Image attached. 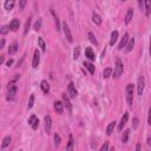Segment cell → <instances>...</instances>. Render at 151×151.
I'll return each mask as SVG.
<instances>
[{
	"label": "cell",
	"instance_id": "obj_1",
	"mask_svg": "<svg viewBox=\"0 0 151 151\" xmlns=\"http://www.w3.org/2000/svg\"><path fill=\"white\" fill-rule=\"evenodd\" d=\"M123 72H124V65H123V61H122L119 58H117V59H116L114 70H113V78H114V79L119 78V77L123 74Z\"/></svg>",
	"mask_w": 151,
	"mask_h": 151
},
{
	"label": "cell",
	"instance_id": "obj_2",
	"mask_svg": "<svg viewBox=\"0 0 151 151\" xmlns=\"http://www.w3.org/2000/svg\"><path fill=\"white\" fill-rule=\"evenodd\" d=\"M125 91H126V100H127V104H129V106H132V104H133V91H134V85H133V84H127Z\"/></svg>",
	"mask_w": 151,
	"mask_h": 151
},
{
	"label": "cell",
	"instance_id": "obj_3",
	"mask_svg": "<svg viewBox=\"0 0 151 151\" xmlns=\"http://www.w3.org/2000/svg\"><path fill=\"white\" fill-rule=\"evenodd\" d=\"M17 92H18V86L15 85V81L13 80V81H11V83H8V99H13L14 97H15V94H17Z\"/></svg>",
	"mask_w": 151,
	"mask_h": 151
},
{
	"label": "cell",
	"instance_id": "obj_4",
	"mask_svg": "<svg viewBox=\"0 0 151 151\" xmlns=\"http://www.w3.org/2000/svg\"><path fill=\"white\" fill-rule=\"evenodd\" d=\"M144 87H145V79L143 76H139L137 79V93L138 96H142L144 92Z\"/></svg>",
	"mask_w": 151,
	"mask_h": 151
},
{
	"label": "cell",
	"instance_id": "obj_5",
	"mask_svg": "<svg viewBox=\"0 0 151 151\" xmlns=\"http://www.w3.org/2000/svg\"><path fill=\"white\" fill-rule=\"evenodd\" d=\"M63 31H64V34H65V37H66V39H67V41L68 42H73V38H72V33H71V29H70V26L66 24V21L63 24Z\"/></svg>",
	"mask_w": 151,
	"mask_h": 151
},
{
	"label": "cell",
	"instance_id": "obj_6",
	"mask_svg": "<svg viewBox=\"0 0 151 151\" xmlns=\"http://www.w3.org/2000/svg\"><path fill=\"white\" fill-rule=\"evenodd\" d=\"M67 93H68V97L70 98H76L78 96V92L76 90V86H74V84L72 81H70V84L67 86Z\"/></svg>",
	"mask_w": 151,
	"mask_h": 151
},
{
	"label": "cell",
	"instance_id": "obj_7",
	"mask_svg": "<svg viewBox=\"0 0 151 151\" xmlns=\"http://www.w3.org/2000/svg\"><path fill=\"white\" fill-rule=\"evenodd\" d=\"M85 57L90 61H94L96 60V54H94V51L92 50V47H86L85 48Z\"/></svg>",
	"mask_w": 151,
	"mask_h": 151
},
{
	"label": "cell",
	"instance_id": "obj_8",
	"mask_svg": "<svg viewBox=\"0 0 151 151\" xmlns=\"http://www.w3.org/2000/svg\"><path fill=\"white\" fill-rule=\"evenodd\" d=\"M39 63H40V53L38 50L34 51V54H33V60H32V67L33 68H37L39 66Z\"/></svg>",
	"mask_w": 151,
	"mask_h": 151
},
{
	"label": "cell",
	"instance_id": "obj_9",
	"mask_svg": "<svg viewBox=\"0 0 151 151\" xmlns=\"http://www.w3.org/2000/svg\"><path fill=\"white\" fill-rule=\"evenodd\" d=\"M129 40H130V37H129V33H125L124 34V37L122 38V40H120V42H119V45H118V50L119 51H122L124 47H126V45H127V42H129Z\"/></svg>",
	"mask_w": 151,
	"mask_h": 151
},
{
	"label": "cell",
	"instance_id": "obj_10",
	"mask_svg": "<svg viewBox=\"0 0 151 151\" xmlns=\"http://www.w3.org/2000/svg\"><path fill=\"white\" fill-rule=\"evenodd\" d=\"M127 119H129V112H125L124 114H123V117H122V119H120V122H119V124H118V131H122L123 130V127L126 125V123H127Z\"/></svg>",
	"mask_w": 151,
	"mask_h": 151
},
{
	"label": "cell",
	"instance_id": "obj_11",
	"mask_svg": "<svg viewBox=\"0 0 151 151\" xmlns=\"http://www.w3.org/2000/svg\"><path fill=\"white\" fill-rule=\"evenodd\" d=\"M63 101H64V105H65V107L67 109V111H68L70 113H72V104H71V101H70V97L66 96V93L63 94Z\"/></svg>",
	"mask_w": 151,
	"mask_h": 151
},
{
	"label": "cell",
	"instance_id": "obj_12",
	"mask_svg": "<svg viewBox=\"0 0 151 151\" xmlns=\"http://www.w3.org/2000/svg\"><path fill=\"white\" fill-rule=\"evenodd\" d=\"M64 101H60V100H57V101H54V110H55V112L58 113V114H63V112H64Z\"/></svg>",
	"mask_w": 151,
	"mask_h": 151
},
{
	"label": "cell",
	"instance_id": "obj_13",
	"mask_svg": "<svg viewBox=\"0 0 151 151\" xmlns=\"http://www.w3.org/2000/svg\"><path fill=\"white\" fill-rule=\"evenodd\" d=\"M51 129H52V119L50 116H45V131L47 134L51 133Z\"/></svg>",
	"mask_w": 151,
	"mask_h": 151
},
{
	"label": "cell",
	"instance_id": "obj_14",
	"mask_svg": "<svg viewBox=\"0 0 151 151\" xmlns=\"http://www.w3.org/2000/svg\"><path fill=\"white\" fill-rule=\"evenodd\" d=\"M8 26H9V29H11V31H13V32L18 31V28H19V26H20L19 19H12V21L9 22Z\"/></svg>",
	"mask_w": 151,
	"mask_h": 151
},
{
	"label": "cell",
	"instance_id": "obj_15",
	"mask_svg": "<svg viewBox=\"0 0 151 151\" xmlns=\"http://www.w3.org/2000/svg\"><path fill=\"white\" fill-rule=\"evenodd\" d=\"M14 5H15V0H6L4 2V8L6 11H12L14 8Z\"/></svg>",
	"mask_w": 151,
	"mask_h": 151
},
{
	"label": "cell",
	"instance_id": "obj_16",
	"mask_svg": "<svg viewBox=\"0 0 151 151\" xmlns=\"http://www.w3.org/2000/svg\"><path fill=\"white\" fill-rule=\"evenodd\" d=\"M132 18H133V9H132V7H130L127 9V12H126V15H125V24L129 25L131 22Z\"/></svg>",
	"mask_w": 151,
	"mask_h": 151
},
{
	"label": "cell",
	"instance_id": "obj_17",
	"mask_svg": "<svg viewBox=\"0 0 151 151\" xmlns=\"http://www.w3.org/2000/svg\"><path fill=\"white\" fill-rule=\"evenodd\" d=\"M118 35H119L118 31H112V32H111V38H110V42H109L110 46H113V45L116 44V41H117V39H118Z\"/></svg>",
	"mask_w": 151,
	"mask_h": 151
},
{
	"label": "cell",
	"instance_id": "obj_18",
	"mask_svg": "<svg viewBox=\"0 0 151 151\" xmlns=\"http://www.w3.org/2000/svg\"><path fill=\"white\" fill-rule=\"evenodd\" d=\"M40 87H41V90H42V92L45 93V94H47L48 92H50V84H48V81L47 80H41V83H40Z\"/></svg>",
	"mask_w": 151,
	"mask_h": 151
},
{
	"label": "cell",
	"instance_id": "obj_19",
	"mask_svg": "<svg viewBox=\"0 0 151 151\" xmlns=\"http://www.w3.org/2000/svg\"><path fill=\"white\" fill-rule=\"evenodd\" d=\"M144 9H145V15L149 17L151 14V0H144Z\"/></svg>",
	"mask_w": 151,
	"mask_h": 151
},
{
	"label": "cell",
	"instance_id": "obj_20",
	"mask_svg": "<svg viewBox=\"0 0 151 151\" xmlns=\"http://www.w3.org/2000/svg\"><path fill=\"white\" fill-rule=\"evenodd\" d=\"M116 120H113V122H111L109 125H107V127H106V134L107 136H111L112 134V132H113V130H114V127H116Z\"/></svg>",
	"mask_w": 151,
	"mask_h": 151
},
{
	"label": "cell",
	"instance_id": "obj_21",
	"mask_svg": "<svg viewBox=\"0 0 151 151\" xmlns=\"http://www.w3.org/2000/svg\"><path fill=\"white\" fill-rule=\"evenodd\" d=\"M84 66H85V68L90 72V74H93V73H94V65H93L92 63H90V61H84Z\"/></svg>",
	"mask_w": 151,
	"mask_h": 151
},
{
	"label": "cell",
	"instance_id": "obj_22",
	"mask_svg": "<svg viewBox=\"0 0 151 151\" xmlns=\"http://www.w3.org/2000/svg\"><path fill=\"white\" fill-rule=\"evenodd\" d=\"M17 51H18V42L14 41V42H12V44L9 45V47H8V54H14Z\"/></svg>",
	"mask_w": 151,
	"mask_h": 151
},
{
	"label": "cell",
	"instance_id": "obj_23",
	"mask_svg": "<svg viewBox=\"0 0 151 151\" xmlns=\"http://www.w3.org/2000/svg\"><path fill=\"white\" fill-rule=\"evenodd\" d=\"M92 21H93L96 25H100V24H101V18H100V15H99L98 13L93 12V14H92Z\"/></svg>",
	"mask_w": 151,
	"mask_h": 151
},
{
	"label": "cell",
	"instance_id": "obj_24",
	"mask_svg": "<svg viewBox=\"0 0 151 151\" xmlns=\"http://www.w3.org/2000/svg\"><path fill=\"white\" fill-rule=\"evenodd\" d=\"M38 45H39V47L42 52L46 51V44H45V40H44L42 37H38Z\"/></svg>",
	"mask_w": 151,
	"mask_h": 151
},
{
	"label": "cell",
	"instance_id": "obj_25",
	"mask_svg": "<svg viewBox=\"0 0 151 151\" xmlns=\"http://www.w3.org/2000/svg\"><path fill=\"white\" fill-rule=\"evenodd\" d=\"M11 140H12L11 136H6V137L2 139V143H1V149L4 150L5 147H7V146L9 145V143H11Z\"/></svg>",
	"mask_w": 151,
	"mask_h": 151
},
{
	"label": "cell",
	"instance_id": "obj_26",
	"mask_svg": "<svg viewBox=\"0 0 151 151\" xmlns=\"http://www.w3.org/2000/svg\"><path fill=\"white\" fill-rule=\"evenodd\" d=\"M73 147H74V138H73V134H70L68 136V144H67L66 149L71 151V150H73Z\"/></svg>",
	"mask_w": 151,
	"mask_h": 151
},
{
	"label": "cell",
	"instance_id": "obj_27",
	"mask_svg": "<svg viewBox=\"0 0 151 151\" xmlns=\"http://www.w3.org/2000/svg\"><path fill=\"white\" fill-rule=\"evenodd\" d=\"M134 38H130V40H129V42H127V45H126V47H125V51L126 52H130V51H132V48H133V46H134Z\"/></svg>",
	"mask_w": 151,
	"mask_h": 151
},
{
	"label": "cell",
	"instance_id": "obj_28",
	"mask_svg": "<svg viewBox=\"0 0 151 151\" xmlns=\"http://www.w3.org/2000/svg\"><path fill=\"white\" fill-rule=\"evenodd\" d=\"M87 38H88V40H90L94 46H98V41H97V39H96V37H94V34H93L92 32H88V33H87Z\"/></svg>",
	"mask_w": 151,
	"mask_h": 151
},
{
	"label": "cell",
	"instance_id": "obj_29",
	"mask_svg": "<svg viewBox=\"0 0 151 151\" xmlns=\"http://www.w3.org/2000/svg\"><path fill=\"white\" fill-rule=\"evenodd\" d=\"M79 55H80V46H76L74 50H73V59L74 60H78L79 59Z\"/></svg>",
	"mask_w": 151,
	"mask_h": 151
},
{
	"label": "cell",
	"instance_id": "obj_30",
	"mask_svg": "<svg viewBox=\"0 0 151 151\" xmlns=\"http://www.w3.org/2000/svg\"><path fill=\"white\" fill-rule=\"evenodd\" d=\"M51 13H52V15H53V18H54V22H55V28H57V31H60L61 28H60V22H59L58 17L55 15V13H54L53 11H51Z\"/></svg>",
	"mask_w": 151,
	"mask_h": 151
},
{
	"label": "cell",
	"instance_id": "obj_31",
	"mask_svg": "<svg viewBox=\"0 0 151 151\" xmlns=\"http://www.w3.org/2000/svg\"><path fill=\"white\" fill-rule=\"evenodd\" d=\"M129 134H130V129H127V130H125L124 132H123V137H122V142L125 144V143H127V139H129Z\"/></svg>",
	"mask_w": 151,
	"mask_h": 151
},
{
	"label": "cell",
	"instance_id": "obj_32",
	"mask_svg": "<svg viewBox=\"0 0 151 151\" xmlns=\"http://www.w3.org/2000/svg\"><path fill=\"white\" fill-rule=\"evenodd\" d=\"M41 25H42V20H41V19H38V20L34 22V25H33V29H34V31H39V29L41 28Z\"/></svg>",
	"mask_w": 151,
	"mask_h": 151
},
{
	"label": "cell",
	"instance_id": "obj_33",
	"mask_svg": "<svg viewBox=\"0 0 151 151\" xmlns=\"http://www.w3.org/2000/svg\"><path fill=\"white\" fill-rule=\"evenodd\" d=\"M111 74H112V68H111V67H106V68L103 71V77H104L105 79L109 78Z\"/></svg>",
	"mask_w": 151,
	"mask_h": 151
},
{
	"label": "cell",
	"instance_id": "obj_34",
	"mask_svg": "<svg viewBox=\"0 0 151 151\" xmlns=\"http://www.w3.org/2000/svg\"><path fill=\"white\" fill-rule=\"evenodd\" d=\"M29 26H31V17L26 20V24H25V28H24V35H26L28 33V29H29Z\"/></svg>",
	"mask_w": 151,
	"mask_h": 151
},
{
	"label": "cell",
	"instance_id": "obj_35",
	"mask_svg": "<svg viewBox=\"0 0 151 151\" xmlns=\"http://www.w3.org/2000/svg\"><path fill=\"white\" fill-rule=\"evenodd\" d=\"M34 105V94H31L29 96V99H28V104H27V110H31Z\"/></svg>",
	"mask_w": 151,
	"mask_h": 151
},
{
	"label": "cell",
	"instance_id": "obj_36",
	"mask_svg": "<svg viewBox=\"0 0 151 151\" xmlns=\"http://www.w3.org/2000/svg\"><path fill=\"white\" fill-rule=\"evenodd\" d=\"M54 144H55V146H59V144H60V142H61V138H60V136L58 134V133H54Z\"/></svg>",
	"mask_w": 151,
	"mask_h": 151
},
{
	"label": "cell",
	"instance_id": "obj_37",
	"mask_svg": "<svg viewBox=\"0 0 151 151\" xmlns=\"http://www.w3.org/2000/svg\"><path fill=\"white\" fill-rule=\"evenodd\" d=\"M9 32V26H2L1 28H0V33L4 35V34H6V33H8Z\"/></svg>",
	"mask_w": 151,
	"mask_h": 151
},
{
	"label": "cell",
	"instance_id": "obj_38",
	"mask_svg": "<svg viewBox=\"0 0 151 151\" xmlns=\"http://www.w3.org/2000/svg\"><path fill=\"white\" fill-rule=\"evenodd\" d=\"M139 125V119L138 118H133L132 119V129H137Z\"/></svg>",
	"mask_w": 151,
	"mask_h": 151
},
{
	"label": "cell",
	"instance_id": "obj_39",
	"mask_svg": "<svg viewBox=\"0 0 151 151\" xmlns=\"http://www.w3.org/2000/svg\"><path fill=\"white\" fill-rule=\"evenodd\" d=\"M37 119H38V117H37L35 114H32V116L28 118V124H29V125H32V124H33V123H34Z\"/></svg>",
	"mask_w": 151,
	"mask_h": 151
},
{
	"label": "cell",
	"instance_id": "obj_40",
	"mask_svg": "<svg viewBox=\"0 0 151 151\" xmlns=\"http://www.w3.org/2000/svg\"><path fill=\"white\" fill-rule=\"evenodd\" d=\"M100 151H104V150H110V147H109V142H105L101 146H100V149H99Z\"/></svg>",
	"mask_w": 151,
	"mask_h": 151
},
{
	"label": "cell",
	"instance_id": "obj_41",
	"mask_svg": "<svg viewBox=\"0 0 151 151\" xmlns=\"http://www.w3.org/2000/svg\"><path fill=\"white\" fill-rule=\"evenodd\" d=\"M26 4H27V0H19V7H20V9H24L25 6H26Z\"/></svg>",
	"mask_w": 151,
	"mask_h": 151
},
{
	"label": "cell",
	"instance_id": "obj_42",
	"mask_svg": "<svg viewBox=\"0 0 151 151\" xmlns=\"http://www.w3.org/2000/svg\"><path fill=\"white\" fill-rule=\"evenodd\" d=\"M147 123L151 126V107L149 109V112H147Z\"/></svg>",
	"mask_w": 151,
	"mask_h": 151
},
{
	"label": "cell",
	"instance_id": "obj_43",
	"mask_svg": "<svg viewBox=\"0 0 151 151\" xmlns=\"http://www.w3.org/2000/svg\"><path fill=\"white\" fill-rule=\"evenodd\" d=\"M25 57H26V53H24V55L21 57V59H20V60H19L18 63H17V66H21V64H22V61L25 60Z\"/></svg>",
	"mask_w": 151,
	"mask_h": 151
},
{
	"label": "cell",
	"instance_id": "obj_44",
	"mask_svg": "<svg viewBox=\"0 0 151 151\" xmlns=\"http://www.w3.org/2000/svg\"><path fill=\"white\" fill-rule=\"evenodd\" d=\"M13 63H14V60L11 58V59H8V60L6 61V66H7V67H9V66H12V65H13Z\"/></svg>",
	"mask_w": 151,
	"mask_h": 151
},
{
	"label": "cell",
	"instance_id": "obj_45",
	"mask_svg": "<svg viewBox=\"0 0 151 151\" xmlns=\"http://www.w3.org/2000/svg\"><path fill=\"white\" fill-rule=\"evenodd\" d=\"M138 6L140 9H144V0H138Z\"/></svg>",
	"mask_w": 151,
	"mask_h": 151
},
{
	"label": "cell",
	"instance_id": "obj_46",
	"mask_svg": "<svg viewBox=\"0 0 151 151\" xmlns=\"http://www.w3.org/2000/svg\"><path fill=\"white\" fill-rule=\"evenodd\" d=\"M4 47H5V39L1 38V40H0V48H4Z\"/></svg>",
	"mask_w": 151,
	"mask_h": 151
},
{
	"label": "cell",
	"instance_id": "obj_47",
	"mask_svg": "<svg viewBox=\"0 0 151 151\" xmlns=\"http://www.w3.org/2000/svg\"><path fill=\"white\" fill-rule=\"evenodd\" d=\"M140 149H142V145H140V144H139V143H138V144H137V145H136V150H137V151H139V150H140Z\"/></svg>",
	"mask_w": 151,
	"mask_h": 151
},
{
	"label": "cell",
	"instance_id": "obj_48",
	"mask_svg": "<svg viewBox=\"0 0 151 151\" xmlns=\"http://www.w3.org/2000/svg\"><path fill=\"white\" fill-rule=\"evenodd\" d=\"M147 145H149V146H151V137H149V138H147Z\"/></svg>",
	"mask_w": 151,
	"mask_h": 151
},
{
	"label": "cell",
	"instance_id": "obj_49",
	"mask_svg": "<svg viewBox=\"0 0 151 151\" xmlns=\"http://www.w3.org/2000/svg\"><path fill=\"white\" fill-rule=\"evenodd\" d=\"M4 60H5V57H4V55H1V58H0V64H2V63H4Z\"/></svg>",
	"mask_w": 151,
	"mask_h": 151
},
{
	"label": "cell",
	"instance_id": "obj_50",
	"mask_svg": "<svg viewBox=\"0 0 151 151\" xmlns=\"http://www.w3.org/2000/svg\"><path fill=\"white\" fill-rule=\"evenodd\" d=\"M150 57H151V37H150Z\"/></svg>",
	"mask_w": 151,
	"mask_h": 151
},
{
	"label": "cell",
	"instance_id": "obj_51",
	"mask_svg": "<svg viewBox=\"0 0 151 151\" xmlns=\"http://www.w3.org/2000/svg\"><path fill=\"white\" fill-rule=\"evenodd\" d=\"M122 1H126V0H122Z\"/></svg>",
	"mask_w": 151,
	"mask_h": 151
}]
</instances>
